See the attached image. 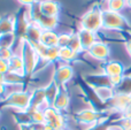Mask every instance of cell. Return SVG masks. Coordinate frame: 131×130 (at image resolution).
I'll return each mask as SVG.
<instances>
[{
    "label": "cell",
    "instance_id": "36",
    "mask_svg": "<svg viewBox=\"0 0 131 130\" xmlns=\"http://www.w3.org/2000/svg\"><path fill=\"white\" fill-rule=\"evenodd\" d=\"M17 1L20 2L23 7H28V8H29V7H31L32 5L37 4L39 0H17Z\"/></svg>",
    "mask_w": 131,
    "mask_h": 130
},
{
    "label": "cell",
    "instance_id": "37",
    "mask_svg": "<svg viewBox=\"0 0 131 130\" xmlns=\"http://www.w3.org/2000/svg\"><path fill=\"white\" fill-rule=\"evenodd\" d=\"M122 116L123 117H128V119H131V103L127 106V108L122 112Z\"/></svg>",
    "mask_w": 131,
    "mask_h": 130
},
{
    "label": "cell",
    "instance_id": "3",
    "mask_svg": "<svg viewBox=\"0 0 131 130\" xmlns=\"http://www.w3.org/2000/svg\"><path fill=\"white\" fill-rule=\"evenodd\" d=\"M105 119H106L105 113L101 112V111L95 110L93 107L84 108V110L78 111L75 114V120L77 121V123H79L81 126H85L86 130L104 122Z\"/></svg>",
    "mask_w": 131,
    "mask_h": 130
},
{
    "label": "cell",
    "instance_id": "8",
    "mask_svg": "<svg viewBox=\"0 0 131 130\" xmlns=\"http://www.w3.org/2000/svg\"><path fill=\"white\" fill-rule=\"evenodd\" d=\"M45 115V122L51 127L53 130H64L67 129L66 124V116L62 114V112L58 111L53 106H48L44 110Z\"/></svg>",
    "mask_w": 131,
    "mask_h": 130
},
{
    "label": "cell",
    "instance_id": "22",
    "mask_svg": "<svg viewBox=\"0 0 131 130\" xmlns=\"http://www.w3.org/2000/svg\"><path fill=\"white\" fill-rule=\"evenodd\" d=\"M8 62H9V70L24 76V63H23V60H22L20 52L15 53Z\"/></svg>",
    "mask_w": 131,
    "mask_h": 130
},
{
    "label": "cell",
    "instance_id": "28",
    "mask_svg": "<svg viewBox=\"0 0 131 130\" xmlns=\"http://www.w3.org/2000/svg\"><path fill=\"white\" fill-rule=\"evenodd\" d=\"M14 44H16V38L14 34H6L0 36V48L2 47L12 48Z\"/></svg>",
    "mask_w": 131,
    "mask_h": 130
},
{
    "label": "cell",
    "instance_id": "30",
    "mask_svg": "<svg viewBox=\"0 0 131 130\" xmlns=\"http://www.w3.org/2000/svg\"><path fill=\"white\" fill-rule=\"evenodd\" d=\"M69 47L72 48L74 51H76L77 53L81 54L83 51V47L81 45V41H79V38H78V35L77 32H72V36H71V40H70V44H69Z\"/></svg>",
    "mask_w": 131,
    "mask_h": 130
},
{
    "label": "cell",
    "instance_id": "24",
    "mask_svg": "<svg viewBox=\"0 0 131 130\" xmlns=\"http://www.w3.org/2000/svg\"><path fill=\"white\" fill-rule=\"evenodd\" d=\"M79 53L70 47H59V61L62 63H70L78 58Z\"/></svg>",
    "mask_w": 131,
    "mask_h": 130
},
{
    "label": "cell",
    "instance_id": "42",
    "mask_svg": "<svg viewBox=\"0 0 131 130\" xmlns=\"http://www.w3.org/2000/svg\"><path fill=\"white\" fill-rule=\"evenodd\" d=\"M127 7L131 8V0H127Z\"/></svg>",
    "mask_w": 131,
    "mask_h": 130
},
{
    "label": "cell",
    "instance_id": "12",
    "mask_svg": "<svg viewBox=\"0 0 131 130\" xmlns=\"http://www.w3.org/2000/svg\"><path fill=\"white\" fill-rule=\"evenodd\" d=\"M130 103H131V94L115 92L114 97L106 104V105L108 108H112V110H114V111H117V112L122 113Z\"/></svg>",
    "mask_w": 131,
    "mask_h": 130
},
{
    "label": "cell",
    "instance_id": "26",
    "mask_svg": "<svg viewBox=\"0 0 131 130\" xmlns=\"http://www.w3.org/2000/svg\"><path fill=\"white\" fill-rule=\"evenodd\" d=\"M15 121L18 126H31L32 124V119L30 115L29 111H16L14 114Z\"/></svg>",
    "mask_w": 131,
    "mask_h": 130
},
{
    "label": "cell",
    "instance_id": "13",
    "mask_svg": "<svg viewBox=\"0 0 131 130\" xmlns=\"http://www.w3.org/2000/svg\"><path fill=\"white\" fill-rule=\"evenodd\" d=\"M38 6L40 12L46 16L59 17L60 13H61V6L55 0H39Z\"/></svg>",
    "mask_w": 131,
    "mask_h": 130
},
{
    "label": "cell",
    "instance_id": "43",
    "mask_svg": "<svg viewBox=\"0 0 131 130\" xmlns=\"http://www.w3.org/2000/svg\"><path fill=\"white\" fill-rule=\"evenodd\" d=\"M64 130H69V129H68V128H67V129H64Z\"/></svg>",
    "mask_w": 131,
    "mask_h": 130
},
{
    "label": "cell",
    "instance_id": "32",
    "mask_svg": "<svg viewBox=\"0 0 131 130\" xmlns=\"http://www.w3.org/2000/svg\"><path fill=\"white\" fill-rule=\"evenodd\" d=\"M15 54V52H14L12 48H8V47H2L0 48V58H1L2 60H6V61H9V60L12 59V57Z\"/></svg>",
    "mask_w": 131,
    "mask_h": 130
},
{
    "label": "cell",
    "instance_id": "1",
    "mask_svg": "<svg viewBox=\"0 0 131 130\" xmlns=\"http://www.w3.org/2000/svg\"><path fill=\"white\" fill-rule=\"evenodd\" d=\"M31 104V91L24 89L15 90L7 93V96L0 101L1 108H14L16 111H27L29 110Z\"/></svg>",
    "mask_w": 131,
    "mask_h": 130
},
{
    "label": "cell",
    "instance_id": "14",
    "mask_svg": "<svg viewBox=\"0 0 131 130\" xmlns=\"http://www.w3.org/2000/svg\"><path fill=\"white\" fill-rule=\"evenodd\" d=\"M84 81L88 83L90 86L94 88H101V86H112L111 78L105 73L102 74H88L84 76ZM113 88V86H112Z\"/></svg>",
    "mask_w": 131,
    "mask_h": 130
},
{
    "label": "cell",
    "instance_id": "44",
    "mask_svg": "<svg viewBox=\"0 0 131 130\" xmlns=\"http://www.w3.org/2000/svg\"><path fill=\"white\" fill-rule=\"evenodd\" d=\"M0 59H1V58H0Z\"/></svg>",
    "mask_w": 131,
    "mask_h": 130
},
{
    "label": "cell",
    "instance_id": "17",
    "mask_svg": "<svg viewBox=\"0 0 131 130\" xmlns=\"http://www.w3.org/2000/svg\"><path fill=\"white\" fill-rule=\"evenodd\" d=\"M43 31L44 30L37 23L30 21V24L27 29V32H25L24 39L29 41L30 44H32V45H36V44L40 43V37H41Z\"/></svg>",
    "mask_w": 131,
    "mask_h": 130
},
{
    "label": "cell",
    "instance_id": "33",
    "mask_svg": "<svg viewBox=\"0 0 131 130\" xmlns=\"http://www.w3.org/2000/svg\"><path fill=\"white\" fill-rule=\"evenodd\" d=\"M117 127L121 130H131V119H128V117H123L118 121Z\"/></svg>",
    "mask_w": 131,
    "mask_h": 130
},
{
    "label": "cell",
    "instance_id": "15",
    "mask_svg": "<svg viewBox=\"0 0 131 130\" xmlns=\"http://www.w3.org/2000/svg\"><path fill=\"white\" fill-rule=\"evenodd\" d=\"M48 104L46 101L45 96V90L44 88H37L31 91V104H30L29 108H40V110H45L48 107Z\"/></svg>",
    "mask_w": 131,
    "mask_h": 130
},
{
    "label": "cell",
    "instance_id": "20",
    "mask_svg": "<svg viewBox=\"0 0 131 130\" xmlns=\"http://www.w3.org/2000/svg\"><path fill=\"white\" fill-rule=\"evenodd\" d=\"M40 44L48 47H57L59 44V34L55 30H44L40 37Z\"/></svg>",
    "mask_w": 131,
    "mask_h": 130
},
{
    "label": "cell",
    "instance_id": "29",
    "mask_svg": "<svg viewBox=\"0 0 131 130\" xmlns=\"http://www.w3.org/2000/svg\"><path fill=\"white\" fill-rule=\"evenodd\" d=\"M29 113L31 115L32 123H43L45 122V115H44V111L40 108H29Z\"/></svg>",
    "mask_w": 131,
    "mask_h": 130
},
{
    "label": "cell",
    "instance_id": "7",
    "mask_svg": "<svg viewBox=\"0 0 131 130\" xmlns=\"http://www.w3.org/2000/svg\"><path fill=\"white\" fill-rule=\"evenodd\" d=\"M14 20H15L14 35H15V38H16V44L20 45V43L24 39L25 32H27V29L30 24V18H29V15H28V7L21 8L14 15Z\"/></svg>",
    "mask_w": 131,
    "mask_h": 130
},
{
    "label": "cell",
    "instance_id": "35",
    "mask_svg": "<svg viewBox=\"0 0 131 130\" xmlns=\"http://www.w3.org/2000/svg\"><path fill=\"white\" fill-rule=\"evenodd\" d=\"M7 71H9V62L6 60L0 59V73L6 74Z\"/></svg>",
    "mask_w": 131,
    "mask_h": 130
},
{
    "label": "cell",
    "instance_id": "9",
    "mask_svg": "<svg viewBox=\"0 0 131 130\" xmlns=\"http://www.w3.org/2000/svg\"><path fill=\"white\" fill-rule=\"evenodd\" d=\"M72 77H74V68L69 63H62L61 62V64H59L53 71L52 80L60 88H62L66 86L67 83L71 81Z\"/></svg>",
    "mask_w": 131,
    "mask_h": 130
},
{
    "label": "cell",
    "instance_id": "11",
    "mask_svg": "<svg viewBox=\"0 0 131 130\" xmlns=\"http://www.w3.org/2000/svg\"><path fill=\"white\" fill-rule=\"evenodd\" d=\"M85 53L94 60H98V61H106L109 58L111 50H109L108 45H107L106 43L97 40Z\"/></svg>",
    "mask_w": 131,
    "mask_h": 130
},
{
    "label": "cell",
    "instance_id": "34",
    "mask_svg": "<svg viewBox=\"0 0 131 130\" xmlns=\"http://www.w3.org/2000/svg\"><path fill=\"white\" fill-rule=\"evenodd\" d=\"M31 127L34 130H53L46 122H43V123H32Z\"/></svg>",
    "mask_w": 131,
    "mask_h": 130
},
{
    "label": "cell",
    "instance_id": "23",
    "mask_svg": "<svg viewBox=\"0 0 131 130\" xmlns=\"http://www.w3.org/2000/svg\"><path fill=\"white\" fill-rule=\"evenodd\" d=\"M44 90H45L46 101H47V104L50 106H52L55 98H57L58 93H59V91H60V86L52 80L46 86H44Z\"/></svg>",
    "mask_w": 131,
    "mask_h": 130
},
{
    "label": "cell",
    "instance_id": "21",
    "mask_svg": "<svg viewBox=\"0 0 131 130\" xmlns=\"http://www.w3.org/2000/svg\"><path fill=\"white\" fill-rule=\"evenodd\" d=\"M15 20L14 15H4L0 17V36L6 34H14Z\"/></svg>",
    "mask_w": 131,
    "mask_h": 130
},
{
    "label": "cell",
    "instance_id": "5",
    "mask_svg": "<svg viewBox=\"0 0 131 130\" xmlns=\"http://www.w3.org/2000/svg\"><path fill=\"white\" fill-rule=\"evenodd\" d=\"M79 24V27L83 29L98 32L100 29H102V9L98 6H93L85 14H83Z\"/></svg>",
    "mask_w": 131,
    "mask_h": 130
},
{
    "label": "cell",
    "instance_id": "19",
    "mask_svg": "<svg viewBox=\"0 0 131 130\" xmlns=\"http://www.w3.org/2000/svg\"><path fill=\"white\" fill-rule=\"evenodd\" d=\"M124 71V67L121 62L115 61V60H111V61H105L104 67H102V73H105L107 76L112 77V76H117L123 75Z\"/></svg>",
    "mask_w": 131,
    "mask_h": 130
},
{
    "label": "cell",
    "instance_id": "4",
    "mask_svg": "<svg viewBox=\"0 0 131 130\" xmlns=\"http://www.w3.org/2000/svg\"><path fill=\"white\" fill-rule=\"evenodd\" d=\"M28 15L31 22H35L43 30H55L59 24V17L46 16L40 12L38 2L28 8Z\"/></svg>",
    "mask_w": 131,
    "mask_h": 130
},
{
    "label": "cell",
    "instance_id": "27",
    "mask_svg": "<svg viewBox=\"0 0 131 130\" xmlns=\"http://www.w3.org/2000/svg\"><path fill=\"white\" fill-rule=\"evenodd\" d=\"M107 9L120 13L123 8L127 7V0H106Z\"/></svg>",
    "mask_w": 131,
    "mask_h": 130
},
{
    "label": "cell",
    "instance_id": "40",
    "mask_svg": "<svg viewBox=\"0 0 131 130\" xmlns=\"http://www.w3.org/2000/svg\"><path fill=\"white\" fill-rule=\"evenodd\" d=\"M106 130H121V129L118 128L117 126H115V127H114V126H111V127H108V128H107Z\"/></svg>",
    "mask_w": 131,
    "mask_h": 130
},
{
    "label": "cell",
    "instance_id": "10",
    "mask_svg": "<svg viewBox=\"0 0 131 130\" xmlns=\"http://www.w3.org/2000/svg\"><path fill=\"white\" fill-rule=\"evenodd\" d=\"M39 58V62H45V64L59 61V47H48L38 43L34 45Z\"/></svg>",
    "mask_w": 131,
    "mask_h": 130
},
{
    "label": "cell",
    "instance_id": "16",
    "mask_svg": "<svg viewBox=\"0 0 131 130\" xmlns=\"http://www.w3.org/2000/svg\"><path fill=\"white\" fill-rule=\"evenodd\" d=\"M77 35H78L79 41H81V45H82V47H83L84 52H86V51L98 40L97 32L90 31V30L83 29V28H79V30L77 31Z\"/></svg>",
    "mask_w": 131,
    "mask_h": 130
},
{
    "label": "cell",
    "instance_id": "25",
    "mask_svg": "<svg viewBox=\"0 0 131 130\" xmlns=\"http://www.w3.org/2000/svg\"><path fill=\"white\" fill-rule=\"evenodd\" d=\"M94 90H95V93H97L98 98L104 104H107L114 97V94H115V89L112 86H101V88H97Z\"/></svg>",
    "mask_w": 131,
    "mask_h": 130
},
{
    "label": "cell",
    "instance_id": "2",
    "mask_svg": "<svg viewBox=\"0 0 131 130\" xmlns=\"http://www.w3.org/2000/svg\"><path fill=\"white\" fill-rule=\"evenodd\" d=\"M20 54L22 57L23 63H24V76L25 80H29L37 70V67L39 63V58L37 54L36 48L28 40L23 39L20 43Z\"/></svg>",
    "mask_w": 131,
    "mask_h": 130
},
{
    "label": "cell",
    "instance_id": "31",
    "mask_svg": "<svg viewBox=\"0 0 131 130\" xmlns=\"http://www.w3.org/2000/svg\"><path fill=\"white\" fill-rule=\"evenodd\" d=\"M71 36H72V32L59 34V44H58V47H69Z\"/></svg>",
    "mask_w": 131,
    "mask_h": 130
},
{
    "label": "cell",
    "instance_id": "6",
    "mask_svg": "<svg viewBox=\"0 0 131 130\" xmlns=\"http://www.w3.org/2000/svg\"><path fill=\"white\" fill-rule=\"evenodd\" d=\"M128 27L124 16L117 12L104 9L102 10V29L106 30H122Z\"/></svg>",
    "mask_w": 131,
    "mask_h": 130
},
{
    "label": "cell",
    "instance_id": "18",
    "mask_svg": "<svg viewBox=\"0 0 131 130\" xmlns=\"http://www.w3.org/2000/svg\"><path fill=\"white\" fill-rule=\"evenodd\" d=\"M69 105H70V96L68 93V91L66 90V86L60 88V91L52 106L54 108H57L58 111H60V112H64V111L68 110Z\"/></svg>",
    "mask_w": 131,
    "mask_h": 130
},
{
    "label": "cell",
    "instance_id": "38",
    "mask_svg": "<svg viewBox=\"0 0 131 130\" xmlns=\"http://www.w3.org/2000/svg\"><path fill=\"white\" fill-rule=\"evenodd\" d=\"M20 130H34L31 126H18Z\"/></svg>",
    "mask_w": 131,
    "mask_h": 130
},
{
    "label": "cell",
    "instance_id": "39",
    "mask_svg": "<svg viewBox=\"0 0 131 130\" xmlns=\"http://www.w3.org/2000/svg\"><path fill=\"white\" fill-rule=\"evenodd\" d=\"M125 47H127V51L129 52V54L131 55V40H129L127 43V45H125Z\"/></svg>",
    "mask_w": 131,
    "mask_h": 130
},
{
    "label": "cell",
    "instance_id": "41",
    "mask_svg": "<svg viewBox=\"0 0 131 130\" xmlns=\"http://www.w3.org/2000/svg\"><path fill=\"white\" fill-rule=\"evenodd\" d=\"M0 83H5V77H4V74L0 73Z\"/></svg>",
    "mask_w": 131,
    "mask_h": 130
}]
</instances>
